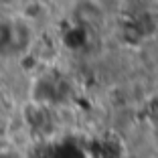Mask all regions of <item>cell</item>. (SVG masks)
Returning <instances> with one entry per match:
<instances>
[{
  "label": "cell",
  "instance_id": "obj_1",
  "mask_svg": "<svg viewBox=\"0 0 158 158\" xmlns=\"http://www.w3.org/2000/svg\"><path fill=\"white\" fill-rule=\"evenodd\" d=\"M154 138H156V142H158V122H156V130H154Z\"/></svg>",
  "mask_w": 158,
  "mask_h": 158
}]
</instances>
